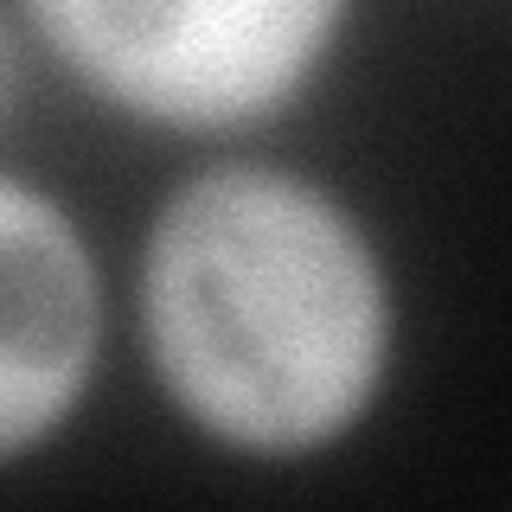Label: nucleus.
<instances>
[{"label":"nucleus","instance_id":"3","mask_svg":"<svg viewBox=\"0 0 512 512\" xmlns=\"http://www.w3.org/2000/svg\"><path fill=\"white\" fill-rule=\"evenodd\" d=\"M0 448L26 455L71 416L96 352V276L71 218L26 180L0 186Z\"/></svg>","mask_w":512,"mask_h":512},{"label":"nucleus","instance_id":"2","mask_svg":"<svg viewBox=\"0 0 512 512\" xmlns=\"http://www.w3.org/2000/svg\"><path fill=\"white\" fill-rule=\"evenodd\" d=\"M96 96L173 128L263 122L308 84L346 0H20Z\"/></svg>","mask_w":512,"mask_h":512},{"label":"nucleus","instance_id":"1","mask_svg":"<svg viewBox=\"0 0 512 512\" xmlns=\"http://www.w3.org/2000/svg\"><path fill=\"white\" fill-rule=\"evenodd\" d=\"M141 327L192 423L250 455H301L372 404L391 301L365 231L320 186L212 167L148 237Z\"/></svg>","mask_w":512,"mask_h":512}]
</instances>
